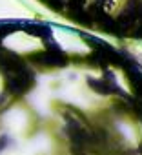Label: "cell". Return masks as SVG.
I'll list each match as a JSON object with an SVG mask.
<instances>
[{"mask_svg":"<svg viewBox=\"0 0 142 155\" xmlns=\"http://www.w3.org/2000/svg\"><path fill=\"white\" fill-rule=\"evenodd\" d=\"M93 2L104 13H115L118 9V2H117V0H93Z\"/></svg>","mask_w":142,"mask_h":155,"instance_id":"obj_1","label":"cell"},{"mask_svg":"<svg viewBox=\"0 0 142 155\" xmlns=\"http://www.w3.org/2000/svg\"><path fill=\"white\" fill-rule=\"evenodd\" d=\"M118 2H122V0H118Z\"/></svg>","mask_w":142,"mask_h":155,"instance_id":"obj_2","label":"cell"}]
</instances>
